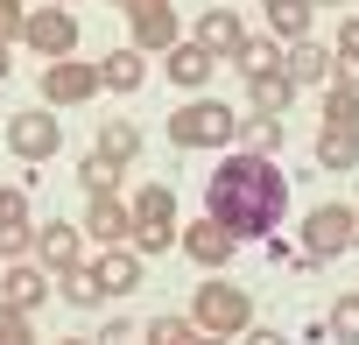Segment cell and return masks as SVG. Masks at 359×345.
Segmentation results:
<instances>
[{
	"label": "cell",
	"mask_w": 359,
	"mask_h": 345,
	"mask_svg": "<svg viewBox=\"0 0 359 345\" xmlns=\"http://www.w3.org/2000/svg\"><path fill=\"white\" fill-rule=\"evenodd\" d=\"M198 43H205L212 57H233V50L247 43V29H240V15H233V8H205V22H198Z\"/></svg>",
	"instance_id": "obj_17"
},
{
	"label": "cell",
	"mask_w": 359,
	"mask_h": 345,
	"mask_svg": "<svg viewBox=\"0 0 359 345\" xmlns=\"http://www.w3.org/2000/svg\"><path fill=\"white\" fill-rule=\"evenodd\" d=\"M50 8H71V0H50Z\"/></svg>",
	"instance_id": "obj_41"
},
{
	"label": "cell",
	"mask_w": 359,
	"mask_h": 345,
	"mask_svg": "<svg viewBox=\"0 0 359 345\" xmlns=\"http://www.w3.org/2000/svg\"><path fill=\"white\" fill-rule=\"evenodd\" d=\"M8 148L22 162H50L64 148V120L57 113H8Z\"/></svg>",
	"instance_id": "obj_6"
},
{
	"label": "cell",
	"mask_w": 359,
	"mask_h": 345,
	"mask_svg": "<svg viewBox=\"0 0 359 345\" xmlns=\"http://www.w3.org/2000/svg\"><path fill=\"white\" fill-rule=\"evenodd\" d=\"M22 22H29L22 0H0V43H15V36H22Z\"/></svg>",
	"instance_id": "obj_35"
},
{
	"label": "cell",
	"mask_w": 359,
	"mask_h": 345,
	"mask_svg": "<svg viewBox=\"0 0 359 345\" xmlns=\"http://www.w3.org/2000/svg\"><path fill=\"white\" fill-rule=\"evenodd\" d=\"M99 155L134 162V155H141V127H134V120H106V127H99Z\"/></svg>",
	"instance_id": "obj_27"
},
{
	"label": "cell",
	"mask_w": 359,
	"mask_h": 345,
	"mask_svg": "<svg viewBox=\"0 0 359 345\" xmlns=\"http://www.w3.org/2000/svg\"><path fill=\"white\" fill-rule=\"evenodd\" d=\"M0 78H8V43H0Z\"/></svg>",
	"instance_id": "obj_39"
},
{
	"label": "cell",
	"mask_w": 359,
	"mask_h": 345,
	"mask_svg": "<svg viewBox=\"0 0 359 345\" xmlns=\"http://www.w3.org/2000/svg\"><path fill=\"white\" fill-rule=\"evenodd\" d=\"M92 268H99V289H106V296H134V289L148 282V268H141V254H127V247H113V254H99Z\"/></svg>",
	"instance_id": "obj_16"
},
{
	"label": "cell",
	"mask_w": 359,
	"mask_h": 345,
	"mask_svg": "<svg viewBox=\"0 0 359 345\" xmlns=\"http://www.w3.org/2000/svg\"><path fill=\"white\" fill-rule=\"evenodd\" d=\"M345 247H359L352 205H317V212L303 219V261H331V254H345Z\"/></svg>",
	"instance_id": "obj_4"
},
{
	"label": "cell",
	"mask_w": 359,
	"mask_h": 345,
	"mask_svg": "<svg viewBox=\"0 0 359 345\" xmlns=\"http://www.w3.org/2000/svg\"><path fill=\"white\" fill-rule=\"evenodd\" d=\"M324 127H359V85H331V99H324Z\"/></svg>",
	"instance_id": "obj_29"
},
{
	"label": "cell",
	"mask_w": 359,
	"mask_h": 345,
	"mask_svg": "<svg viewBox=\"0 0 359 345\" xmlns=\"http://www.w3.org/2000/svg\"><path fill=\"white\" fill-rule=\"evenodd\" d=\"M317 8H324V0H317Z\"/></svg>",
	"instance_id": "obj_42"
},
{
	"label": "cell",
	"mask_w": 359,
	"mask_h": 345,
	"mask_svg": "<svg viewBox=\"0 0 359 345\" xmlns=\"http://www.w3.org/2000/svg\"><path fill=\"white\" fill-rule=\"evenodd\" d=\"M352 219H359V212H352Z\"/></svg>",
	"instance_id": "obj_43"
},
{
	"label": "cell",
	"mask_w": 359,
	"mask_h": 345,
	"mask_svg": "<svg viewBox=\"0 0 359 345\" xmlns=\"http://www.w3.org/2000/svg\"><path fill=\"white\" fill-rule=\"evenodd\" d=\"M324 324H331V338H338V345H359V296H338Z\"/></svg>",
	"instance_id": "obj_30"
},
{
	"label": "cell",
	"mask_w": 359,
	"mask_h": 345,
	"mask_svg": "<svg viewBox=\"0 0 359 345\" xmlns=\"http://www.w3.org/2000/svg\"><path fill=\"white\" fill-rule=\"evenodd\" d=\"M317 162L324 169H359V127H324L317 134Z\"/></svg>",
	"instance_id": "obj_23"
},
{
	"label": "cell",
	"mask_w": 359,
	"mask_h": 345,
	"mask_svg": "<svg viewBox=\"0 0 359 345\" xmlns=\"http://www.w3.org/2000/svg\"><path fill=\"white\" fill-rule=\"evenodd\" d=\"M36 247V219H29V198L22 191H0V261H22Z\"/></svg>",
	"instance_id": "obj_8"
},
{
	"label": "cell",
	"mask_w": 359,
	"mask_h": 345,
	"mask_svg": "<svg viewBox=\"0 0 359 345\" xmlns=\"http://www.w3.org/2000/svg\"><path fill=\"white\" fill-rule=\"evenodd\" d=\"M120 169H127V162H113V155H99V148H92V155L78 162V184H85L92 198H106V191H120Z\"/></svg>",
	"instance_id": "obj_26"
},
{
	"label": "cell",
	"mask_w": 359,
	"mask_h": 345,
	"mask_svg": "<svg viewBox=\"0 0 359 345\" xmlns=\"http://www.w3.org/2000/svg\"><path fill=\"white\" fill-rule=\"evenodd\" d=\"M113 8H127V15H141V8H155V0H113Z\"/></svg>",
	"instance_id": "obj_38"
},
{
	"label": "cell",
	"mask_w": 359,
	"mask_h": 345,
	"mask_svg": "<svg viewBox=\"0 0 359 345\" xmlns=\"http://www.w3.org/2000/svg\"><path fill=\"white\" fill-rule=\"evenodd\" d=\"M36 261H43L50 275L78 268V261H85V233H78V226H36Z\"/></svg>",
	"instance_id": "obj_13"
},
{
	"label": "cell",
	"mask_w": 359,
	"mask_h": 345,
	"mask_svg": "<svg viewBox=\"0 0 359 345\" xmlns=\"http://www.w3.org/2000/svg\"><path fill=\"white\" fill-rule=\"evenodd\" d=\"M240 148L247 155H275L282 148V113H240Z\"/></svg>",
	"instance_id": "obj_22"
},
{
	"label": "cell",
	"mask_w": 359,
	"mask_h": 345,
	"mask_svg": "<svg viewBox=\"0 0 359 345\" xmlns=\"http://www.w3.org/2000/svg\"><path fill=\"white\" fill-rule=\"evenodd\" d=\"M233 345H289V331H268V324H247Z\"/></svg>",
	"instance_id": "obj_36"
},
{
	"label": "cell",
	"mask_w": 359,
	"mask_h": 345,
	"mask_svg": "<svg viewBox=\"0 0 359 345\" xmlns=\"http://www.w3.org/2000/svg\"><path fill=\"white\" fill-rule=\"evenodd\" d=\"M141 78H148V64H141V50H134V43H127V50H113V57L99 64V85H106V92H134Z\"/></svg>",
	"instance_id": "obj_21"
},
{
	"label": "cell",
	"mask_w": 359,
	"mask_h": 345,
	"mask_svg": "<svg viewBox=\"0 0 359 345\" xmlns=\"http://www.w3.org/2000/svg\"><path fill=\"white\" fill-rule=\"evenodd\" d=\"M296 92H303V85H296L289 71H268V78H247V99H254V113H289V106H296Z\"/></svg>",
	"instance_id": "obj_18"
},
{
	"label": "cell",
	"mask_w": 359,
	"mask_h": 345,
	"mask_svg": "<svg viewBox=\"0 0 359 345\" xmlns=\"http://www.w3.org/2000/svg\"><path fill=\"white\" fill-rule=\"evenodd\" d=\"M162 71H169V85H176V92H198V85H212L219 57H212L205 43H176V50H162Z\"/></svg>",
	"instance_id": "obj_9"
},
{
	"label": "cell",
	"mask_w": 359,
	"mask_h": 345,
	"mask_svg": "<svg viewBox=\"0 0 359 345\" xmlns=\"http://www.w3.org/2000/svg\"><path fill=\"white\" fill-rule=\"evenodd\" d=\"M289 212V177L275 169V155H226L205 184V219H219L233 240H268Z\"/></svg>",
	"instance_id": "obj_1"
},
{
	"label": "cell",
	"mask_w": 359,
	"mask_h": 345,
	"mask_svg": "<svg viewBox=\"0 0 359 345\" xmlns=\"http://www.w3.org/2000/svg\"><path fill=\"white\" fill-rule=\"evenodd\" d=\"M141 338H148V345H191L198 324H184V317H155V324H141Z\"/></svg>",
	"instance_id": "obj_31"
},
{
	"label": "cell",
	"mask_w": 359,
	"mask_h": 345,
	"mask_svg": "<svg viewBox=\"0 0 359 345\" xmlns=\"http://www.w3.org/2000/svg\"><path fill=\"white\" fill-rule=\"evenodd\" d=\"M233 64H240V78H268V71H282V43L275 36H247L233 50Z\"/></svg>",
	"instance_id": "obj_20"
},
{
	"label": "cell",
	"mask_w": 359,
	"mask_h": 345,
	"mask_svg": "<svg viewBox=\"0 0 359 345\" xmlns=\"http://www.w3.org/2000/svg\"><path fill=\"white\" fill-rule=\"evenodd\" d=\"M92 92H106V85H99V64H78V57H57V64L43 71V99H50V106H85Z\"/></svg>",
	"instance_id": "obj_7"
},
{
	"label": "cell",
	"mask_w": 359,
	"mask_h": 345,
	"mask_svg": "<svg viewBox=\"0 0 359 345\" xmlns=\"http://www.w3.org/2000/svg\"><path fill=\"white\" fill-rule=\"evenodd\" d=\"M57 345H92V338H57Z\"/></svg>",
	"instance_id": "obj_40"
},
{
	"label": "cell",
	"mask_w": 359,
	"mask_h": 345,
	"mask_svg": "<svg viewBox=\"0 0 359 345\" xmlns=\"http://www.w3.org/2000/svg\"><path fill=\"white\" fill-rule=\"evenodd\" d=\"M57 289L71 296V310H92V303L106 296V289H99V268H85V261H78V268H64V275H57Z\"/></svg>",
	"instance_id": "obj_28"
},
{
	"label": "cell",
	"mask_w": 359,
	"mask_h": 345,
	"mask_svg": "<svg viewBox=\"0 0 359 345\" xmlns=\"http://www.w3.org/2000/svg\"><path fill=\"white\" fill-rule=\"evenodd\" d=\"M310 15H317V0H268L275 43H303V36H310Z\"/></svg>",
	"instance_id": "obj_19"
},
{
	"label": "cell",
	"mask_w": 359,
	"mask_h": 345,
	"mask_svg": "<svg viewBox=\"0 0 359 345\" xmlns=\"http://www.w3.org/2000/svg\"><path fill=\"white\" fill-rule=\"evenodd\" d=\"M176 43H184V29H176V8H169V0H155V8L134 15V50H141V57H148V50H176Z\"/></svg>",
	"instance_id": "obj_14"
},
{
	"label": "cell",
	"mask_w": 359,
	"mask_h": 345,
	"mask_svg": "<svg viewBox=\"0 0 359 345\" xmlns=\"http://www.w3.org/2000/svg\"><path fill=\"white\" fill-rule=\"evenodd\" d=\"M169 141L176 148H233L240 141V106L226 99H191L169 113Z\"/></svg>",
	"instance_id": "obj_2"
},
{
	"label": "cell",
	"mask_w": 359,
	"mask_h": 345,
	"mask_svg": "<svg viewBox=\"0 0 359 345\" xmlns=\"http://www.w3.org/2000/svg\"><path fill=\"white\" fill-rule=\"evenodd\" d=\"M22 43H29L36 57H50V64H57V57H71V50H78V15H71V8H36V15L22 22Z\"/></svg>",
	"instance_id": "obj_5"
},
{
	"label": "cell",
	"mask_w": 359,
	"mask_h": 345,
	"mask_svg": "<svg viewBox=\"0 0 359 345\" xmlns=\"http://www.w3.org/2000/svg\"><path fill=\"white\" fill-rule=\"evenodd\" d=\"M127 205H134V226H176V191H162V184L134 191Z\"/></svg>",
	"instance_id": "obj_24"
},
{
	"label": "cell",
	"mask_w": 359,
	"mask_h": 345,
	"mask_svg": "<svg viewBox=\"0 0 359 345\" xmlns=\"http://www.w3.org/2000/svg\"><path fill=\"white\" fill-rule=\"evenodd\" d=\"M127 240H134V254H162V247H176V226H134Z\"/></svg>",
	"instance_id": "obj_33"
},
{
	"label": "cell",
	"mask_w": 359,
	"mask_h": 345,
	"mask_svg": "<svg viewBox=\"0 0 359 345\" xmlns=\"http://www.w3.org/2000/svg\"><path fill=\"white\" fill-rule=\"evenodd\" d=\"M50 268L43 261H8V282H0V303H15V310H36L43 296H50Z\"/></svg>",
	"instance_id": "obj_11"
},
{
	"label": "cell",
	"mask_w": 359,
	"mask_h": 345,
	"mask_svg": "<svg viewBox=\"0 0 359 345\" xmlns=\"http://www.w3.org/2000/svg\"><path fill=\"white\" fill-rule=\"evenodd\" d=\"M85 233H92V240H106V247H127V233H134V205H127L120 191L92 198V212H85Z\"/></svg>",
	"instance_id": "obj_10"
},
{
	"label": "cell",
	"mask_w": 359,
	"mask_h": 345,
	"mask_svg": "<svg viewBox=\"0 0 359 345\" xmlns=\"http://www.w3.org/2000/svg\"><path fill=\"white\" fill-rule=\"evenodd\" d=\"M191 345H233V338H219V331H198V338H191Z\"/></svg>",
	"instance_id": "obj_37"
},
{
	"label": "cell",
	"mask_w": 359,
	"mask_h": 345,
	"mask_svg": "<svg viewBox=\"0 0 359 345\" xmlns=\"http://www.w3.org/2000/svg\"><path fill=\"white\" fill-rule=\"evenodd\" d=\"M331 78L338 85H359V15H345V29H338V43H331Z\"/></svg>",
	"instance_id": "obj_25"
},
{
	"label": "cell",
	"mask_w": 359,
	"mask_h": 345,
	"mask_svg": "<svg viewBox=\"0 0 359 345\" xmlns=\"http://www.w3.org/2000/svg\"><path fill=\"white\" fill-rule=\"evenodd\" d=\"M134 338H141V331H134L127 317H106V324L92 331V345H134Z\"/></svg>",
	"instance_id": "obj_34"
},
{
	"label": "cell",
	"mask_w": 359,
	"mask_h": 345,
	"mask_svg": "<svg viewBox=\"0 0 359 345\" xmlns=\"http://www.w3.org/2000/svg\"><path fill=\"white\" fill-rule=\"evenodd\" d=\"M191 324H198V331H219V338H240V331L254 324V296H247L240 282H205L198 303H191Z\"/></svg>",
	"instance_id": "obj_3"
},
{
	"label": "cell",
	"mask_w": 359,
	"mask_h": 345,
	"mask_svg": "<svg viewBox=\"0 0 359 345\" xmlns=\"http://www.w3.org/2000/svg\"><path fill=\"white\" fill-rule=\"evenodd\" d=\"M282 71H289L296 85H324L338 64H331V50H324V43H310V36H303V43H282Z\"/></svg>",
	"instance_id": "obj_15"
},
{
	"label": "cell",
	"mask_w": 359,
	"mask_h": 345,
	"mask_svg": "<svg viewBox=\"0 0 359 345\" xmlns=\"http://www.w3.org/2000/svg\"><path fill=\"white\" fill-rule=\"evenodd\" d=\"M233 247H240V240H233L219 219H198V226H184V254H191L198 268H226V261H233Z\"/></svg>",
	"instance_id": "obj_12"
},
{
	"label": "cell",
	"mask_w": 359,
	"mask_h": 345,
	"mask_svg": "<svg viewBox=\"0 0 359 345\" xmlns=\"http://www.w3.org/2000/svg\"><path fill=\"white\" fill-rule=\"evenodd\" d=\"M0 345H36V331H29V310L0 303Z\"/></svg>",
	"instance_id": "obj_32"
}]
</instances>
